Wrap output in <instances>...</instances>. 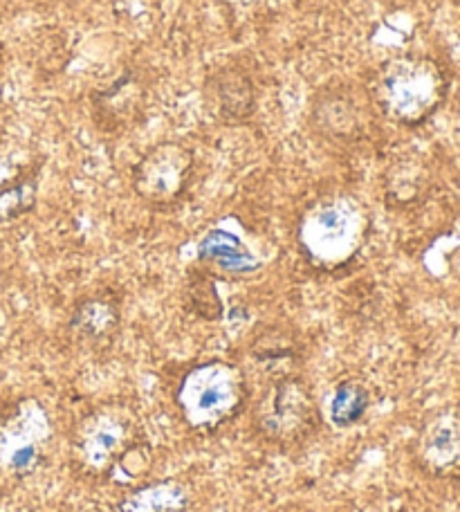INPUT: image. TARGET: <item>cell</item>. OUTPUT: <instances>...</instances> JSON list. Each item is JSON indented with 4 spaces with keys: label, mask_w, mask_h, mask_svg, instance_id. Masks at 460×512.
Listing matches in <instances>:
<instances>
[{
    "label": "cell",
    "mask_w": 460,
    "mask_h": 512,
    "mask_svg": "<svg viewBox=\"0 0 460 512\" xmlns=\"http://www.w3.org/2000/svg\"><path fill=\"white\" fill-rule=\"evenodd\" d=\"M371 214L360 198L335 191L312 200L297 223V248L312 270L339 272L362 254Z\"/></svg>",
    "instance_id": "6da1fadb"
},
{
    "label": "cell",
    "mask_w": 460,
    "mask_h": 512,
    "mask_svg": "<svg viewBox=\"0 0 460 512\" xmlns=\"http://www.w3.org/2000/svg\"><path fill=\"white\" fill-rule=\"evenodd\" d=\"M449 81L431 57L402 54L384 61L375 72V104L386 120L416 128L429 122L447 99Z\"/></svg>",
    "instance_id": "7a4b0ae2"
},
{
    "label": "cell",
    "mask_w": 460,
    "mask_h": 512,
    "mask_svg": "<svg viewBox=\"0 0 460 512\" xmlns=\"http://www.w3.org/2000/svg\"><path fill=\"white\" fill-rule=\"evenodd\" d=\"M173 402L193 434H216L245 409L247 378L243 369L227 360L193 364L178 380Z\"/></svg>",
    "instance_id": "3957f363"
},
{
    "label": "cell",
    "mask_w": 460,
    "mask_h": 512,
    "mask_svg": "<svg viewBox=\"0 0 460 512\" xmlns=\"http://www.w3.org/2000/svg\"><path fill=\"white\" fill-rule=\"evenodd\" d=\"M140 441V418L126 402L90 407L72 427L68 441L70 468L81 479L101 481L115 474L117 463Z\"/></svg>",
    "instance_id": "277c9868"
},
{
    "label": "cell",
    "mask_w": 460,
    "mask_h": 512,
    "mask_svg": "<svg viewBox=\"0 0 460 512\" xmlns=\"http://www.w3.org/2000/svg\"><path fill=\"white\" fill-rule=\"evenodd\" d=\"M54 418L36 396H18L0 407V479L23 481L50 461Z\"/></svg>",
    "instance_id": "5b68a950"
},
{
    "label": "cell",
    "mask_w": 460,
    "mask_h": 512,
    "mask_svg": "<svg viewBox=\"0 0 460 512\" xmlns=\"http://www.w3.org/2000/svg\"><path fill=\"white\" fill-rule=\"evenodd\" d=\"M321 407L310 384L301 376L270 380L256 400L252 427L256 436L279 450H297L317 434Z\"/></svg>",
    "instance_id": "8992f818"
},
{
    "label": "cell",
    "mask_w": 460,
    "mask_h": 512,
    "mask_svg": "<svg viewBox=\"0 0 460 512\" xmlns=\"http://www.w3.org/2000/svg\"><path fill=\"white\" fill-rule=\"evenodd\" d=\"M196 155L180 142H160L146 149L133 167L131 187L144 205L169 209L189 191Z\"/></svg>",
    "instance_id": "52a82bcc"
},
{
    "label": "cell",
    "mask_w": 460,
    "mask_h": 512,
    "mask_svg": "<svg viewBox=\"0 0 460 512\" xmlns=\"http://www.w3.org/2000/svg\"><path fill=\"white\" fill-rule=\"evenodd\" d=\"M418 468L436 479L460 477V414L438 411L422 423L413 443Z\"/></svg>",
    "instance_id": "ba28073f"
},
{
    "label": "cell",
    "mask_w": 460,
    "mask_h": 512,
    "mask_svg": "<svg viewBox=\"0 0 460 512\" xmlns=\"http://www.w3.org/2000/svg\"><path fill=\"white\" fill-rule=\"evenodd\" d=\"M207 104L227 126L247 124L259 108V90L252 75L238 66H225L211 72L205 84Z\"/></svg>",
    "instance_id": "9c48e42d"
},
{
    "label": "cell",
    "mask_w": 460,
    "mask_h": 512,
    "mask_svg": "<svg viewBox=\"0 0 460 512\" xmlns=\"http://www.w3.org/2000/svg\"><path fill=\"white\" fill-rule=\"evenodd\" d=\"M122 328V306L113 292H92L70 310L68 331L86 349H108Z\"/></svg>",
    "instance_id": "30bf717a"
},
{
    "label": "cell",
    "mask_w": 460,
    "mask_h": 512,
    "mask_svg": "<svg viewBox=\"0 0 460 512\" xmlns=\"http://www.w3.org/2000/svg\"><path fill=\"white\" fill-rule=\"evenodd\" d=\"M250 355L256 367L268 373L270 380L297 376V367L303 360V349L297 335L283 326H268L254 335Z\"/></svg>",
    "instance_id": "8fae6325"
},
{
    "label": "cell",
    "mask_w": 460,
    "mask_h": 512,
    "mask_svg": "<svg viewBox=\"0 0 460 512\" xmlns=\"http://www.w3.org/2000/svg\"><path fill=\"white\" fill-rule=\"evenodd\" d=\"M144 104V90L140 77L133 70H126L113 84L101 90L92 102L95 120L106 131H117L124 124H131Z\"/></svg>",
    "instance_id": "7c38bea8"
},
{
    "label": "cell",
    "mask_w": 460,
    "mask_h": 512,
    "mask_svg": "<svg viewBox=\"0 0 460 512\" xmlns=\"http://www.w3.org/2000/svg\"><path fill=\"white\" fill-rule=\"evenodd\" d=\"M312 124L333 140H351L362 128V115L346 90H324L312 102Z\"/></svg>",
    "instance_id": "4fadbf2b"
},
{
    "label": "cell",
    "mask_w": 460,
    "mask_h": 512,
    "mask_svg": "<svg viewBox=\"0 0 460 512\" xmlns=\"http://www.w3.org/2000/svg\"><path fill=\"white\" fill-rule=\"evenodd\" d=\"M193 492L180 479L149 481L117 501L113 512H187Z\"/></svg>",
    "instance_id": "5bb4252c"
},
{
    "label": "cell",
    "mask_w": 460,
    "mask_h": 512,
    "mask_svg": "<svg viewBox=\"0 0 460 512\" xmlns=\"http://www.w3.org/2000/svg\"><path fill=\"white\" fill-rule=\"evenodd\" d=\"M198 256L229 274H252L261 268V261L241 241V236L225 230V227H214L202 236L198 243Z\"/></svg>",
    "instance_id": "9a60e30c"
},
{
    "label": "cell",
    "mask_w": 460,
    "mask_h": 512,
    "mask_svg": "<svg viewBox=\"0 0 460 512\" xmlns=\"http://www.w3.org/2000/svg\"><path fill=\"white\" fill-rule=\"evenodd\" d=\"M371 391L357 378H346L335 384L326 400V418L335 429H353L366 418L371 409Z\"/></svg>",
    "instance_id": "2e32d148"
},
{
    "label": "cell",
    "mask_w": 460,
    "mask_h": 512,
    "mask_svg": "<svg viewBox=\"0 0 460 512\" xmlns=\"http://www.w3.org/2000/svg\"><path fill=\"white\" fill-rule=\"evenodd\" d=\"M39 200V169H30L9 185L0 187V225H9L34 212Z\"/></svg>",
    "instance_id": "e0dca14e"
},
{
    "label": "cell",
    "mask_w": 460,
    "mask_h": 512,
    "mask_svg": "<svg viewBox=\"0 0 460 512\" xmlns=\"http://www.w3.org/2000/svg\"><path fill=\"white\" fill-rule=\"evenodd\" d=\"M151 468H153V452L149 443H144L140 438V441H137L131 450L122 456V461L117 463L115 474L124 472L128 479H144L146 474L151 472Z\"/></svg>",
    "instance_id": "ac0fdd59"
},
{
    "label": "cell",
    "mask_w": 460,
    "mask_h": 512,
    "mask_svg": "<svg viewBox=\"0 0 460 512\" xmlns=\"http://www.w3.org/2000/svg\"><path fill=\"white\" fill-rule=\"evenodd\" d=\"M191 304L193 310L200 317H207V319H218L223 315V304H220V297L216 292V286L207 279H200V281H193L191 283Z\"/></svg>",
    "instance_id": "d6986e66"
},
{
    "label": "cell",
    "mask_w": 460,
    "mask_h": 512,
    "mask_svg": "<svg viewBox=\"0 0 460 512\" xmlns=\"http://www.w3.org/2000/svg\"><path fill=\"white\" fill-rule=\"evenodd\" d=\"M30 169V162H25L16 151L0 146V187H5L9 182L25 176Z\"/></svg>",
    "instance_id": "ffe728a7"
}]
</instances>
